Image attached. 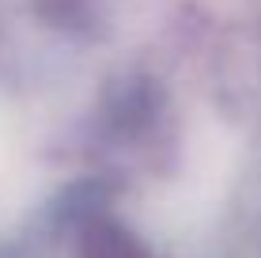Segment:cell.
Segmentation results:
<instances>
[{"label":"cell","mask_w":261,"mask_h":258,"mask_svg":"<svg viewBox=\"0 0 261 258\" xmlns=\"http://www.w3.org/2000/svg\"><path fill=\"white\" fill-rule=\"evenodd\" d=\"M72 258H159V254L140 236H133L121 220L106 217V213H80Z\"/></svg>","instance_id":"obj_1"}]
</instances>
